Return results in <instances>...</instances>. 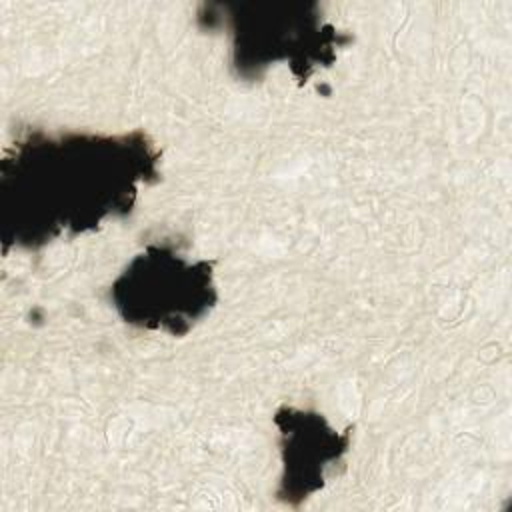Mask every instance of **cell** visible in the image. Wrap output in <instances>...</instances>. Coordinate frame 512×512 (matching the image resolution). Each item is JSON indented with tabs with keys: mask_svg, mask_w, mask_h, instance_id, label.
I'll return each mask as SVG.
<instances>
[{
	"mask_svg": "<svg viewBox=\"0 0 512 512\" xmlns=\"http://www.w3.org/2000/svg\"><path fill=\"white\" fill-rule=\"evenodd\" d=\"M124 322L142 330L182 336L216 304L212 264L188 260L164 244H150L136 254L110 290Z\"/></svg>",
	"mask_w": 512,
	"mask_h": 512,
	"instance_id": "obj_2",
	"label": "cell"
},
{
	"mask_svg": "<svg viewBox=\"0 0 512 512\" xmlns=\"http://www.w3.org/2000/svg\"><path fill=\"white\" fill-rule=\"evenodd\" d=\"M282 434L278 500L298 506L326 482V470L348 450L350 434L336 432L322 414L284 408L274 416Z\"/></svg>",
	"mask_w": 512,
	"mask_h": 512,
	"instance_id": "obj_4",
	"label": "cell"
},
{
	"mask_svg": "<svg viewBox=\"0 0 512 512\" xmlns=\"http://www.w3.org/2000/svg\"><path fill=\"white\" fill-rule=\"evenodd\" d=\"M316 4L300 6L296 16H290V6H282V14H274V6L240 8L232 16L234 30V68L246 78L258 76L264 68L278 60H290L294 72L306 78L314 66L330 64L334 46L344 38L320 22L314 10Z\"/></svg>",
	"mask_w": 512,
	"mask_h": 512,
	"instance_id": "obj_3",
	"label": "cell"
},
{
	"mask_svg": "<svg viewBox=\"0 0 512 512\" xmlns=\"http://www.w3.org/2000/svg\"><path fill=\"white\" fill-rule=\"evenodd\" d=\"M158 150L142 132H42L18 138L0 166L4 246L38 248L132 210L158 178Z\"/></svg>",
	"mask_w": 512,
	"mask_h": 512,
	"instance_id": "obj_1",
	"label": "cell"
}]
</instances>
